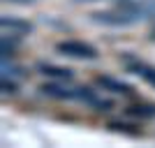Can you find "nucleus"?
I'll use <instances>...</instances> for the list:
<instances>
[{"label":"nucleus","mask_w":155,"mask_h":148,"mask_svg":"<svg viewBox=\"0 0 155 148\" xmlns=\"http://www.w3.org/2000/svg\"><path fill=\"white\" fill-rule=\"evenodd\" d=\"M56 51L65 53V56H74V58H97V49L91 44H86L81 39H65L56 44Z\"/></svg>","instance_id":"nucleus-1"},{"label":"nucleus","mask_w":155,"mask_h":148,"mask_svg":"<svg viewBox=\"0 0 155 148\" xmlns=\"http://www.w3.org/2000/svg\"><path fill=\"white\" fill-rule=\"evenodd\" d=\"M97 84L104 86V88L111 90V93H120V95H132V93H134V90H132V86L123 84V81H116V79L107 77V74H100V77H97Z\"/></svg>","instance_id":"nucleus-2"},{"label":"nucleus","mask_w":155,"mask_h":148,"mask_svg":"<svg viewBox=\"0 0 155 148\" xmlns=\"http://www.w3.org/2000/svg\"><path fill=\"white\" fill-rule=\"evenodd\" d=\"M39 70H42V74H46V77L51 79H72V70H67V67H56V65H39Z\"/></svg>","instance_id":"nucleus-3"},{"label":"nucleus","mask_w":155,"mask_h":148,"mask_svg":"<svg viewBox=\"0 0 155 148\" xmlns=\"http://www.w3.org/2000/svg\"><path fill=\"white\" fill-rule=\"evenodd\" d=\"M39 90H42L44 95H49V97H58V100H63V97H74V93H70V90H63L60 86H56V84H44Z\"/></svg>","instance_id":"nucleus-4"},{"label":"nucleus","mask_w":155,"mask_h":148,"mask_svg":"<svg viewBox=\"0 0 155 148\" xmlns=\"http://www.w3.org/2000/svg\"><path fill=\"white\" fill-rule=\"evenodd\" d=\"M127 113L132 116H141V118H150L155 116V107H148V104H134V107H130Z\"/></svg>","instance_id":"nucleus-5"},{"label":"nucleus","mask_w":155,"mask_h":148,"mask_svg":"<svg viewBox=\"0 0 155 148\" xmlns=\"http://www.w3.org/2000/svg\"><path fill=\"white\" fill-rule=\"evenodd\" d=\"M2 26H9V28H19V30H23V32H28L30 30V23H26V21H16V19H7V16H2Z\"/></svg>","instance_id":"nucleus-6"},{"label":"nucleus","mask_w":155,"mask_h":148,"mask_svg":"<svg viewBox=\"0 0 155 148\" xmlns=\"http://www.w3.org/2000/svg\"><path fill=\"white\" fill-rule=\"evenodd\" d=\"M137 74H141L150 86H155V70L153 67H146V65H137Z\"/></svg>","instance_id":"nucleus-7"},{"label":"nucleus","mask_w":155,"mask_h":148,"mask_svg":"<svg viewBox=\"0 0 155 148\" xmlns=\"http://www.w3.org/2000/svg\"><path fill=\"white\" fill-rule=\"evenodd\" d=\"M109 127H111V130H116V132H125V134H132V136L139 134V130H130L132 125H125V123H111Z\"/></svg>","instance_id":"nucleus-8"},{"label":"nucleus","mask_w":155,"mask_h":148,"mask_svg":"<svg viewBox=\"0 0 155 148\" xmlns=\"http://www.w3.org/2000/svg\"><path fill=\"white\" fill-rule=\"evenodd\" d=\"M2 88H5V93H14V90H16V86H14V84H7V81H2Z\"/></svg>","instance_id":"nucleus-9"}]
</instances>
